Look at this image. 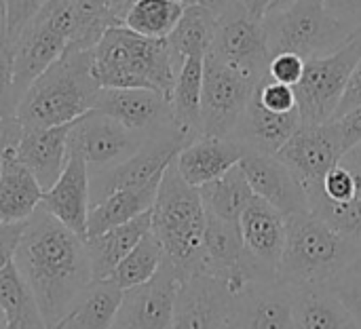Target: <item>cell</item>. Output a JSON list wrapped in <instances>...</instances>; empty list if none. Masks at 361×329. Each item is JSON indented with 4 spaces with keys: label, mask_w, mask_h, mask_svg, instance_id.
<instances>
[{
    "label": "cell",
    "mask_w": 361,
    "mask_h": 329,
    "mask_svg": "<svg viewBox=\"0 0 361 329\" xmlns=\"http://www.w3.org/2000/svg\"><path fill=\"white\" fill-rule=\"evenodd\" d=\"M184 146H186V139L180 135L176 127L150 135L142 144V148L133 156H129L125 163L91 175V205H95L97 201H102L104 197L116 190L140 188L161 178L167 165L176 159V154Z\"/></svg>",
    "instance_id": "9c48e42d"
},
{
    "label": "cell",
    "mask_w": 361,
    "mask_h": 329,
    "mask_svg": "<svg viewBox=\"0 0 361 329\" xmlns=\"http://www.w3.org/2000/svg\"><path fill=\"white\" fill-rule=\"evenodd\" d=\"M13 262L30 285L47 328L63 321L93 283L85 239L42 207L27 220Z\"/></svg>",
    "instance_id": "6da1fadb"
},
{
    "label": "cell",
    "mask_w": 361,
    "mask_h": 329,
    "mask_svg": "<svg viewBox=\"0 0 361 329\" xmlns=\"http://www.w3.org/2000/svg\"><path fill=\"white\" fill-rule=\"evenodd\" d=\"M150 226H152V211H144L142 216L121 226H114L97 237L85 239L93 281L110 279V275L121 264V260L142 241V237L150 230Z\"/></svg>",
    "instance_id": "d4e9b609"
},
{
    "label": "cell",
    "mask_w": 361,
    "mask_h": 329,
    "mask_svg": "<svg viewBox=\"0 0 361 329\" xmlns=\"http://www.w3.org/2000/svg\"><path fill=\"white\" fill-rule=\"evenodd\" d=\"M254 93L260 99V104L264 108L273 110V112H290V110H296L298 108L294 87L283 85V82H277V80H273L269 76L256 85Z\"/></svg>",
    "instance_id": "74e56055"
},
{
    "label": "cell",
    "mask_w": 361,
    "mask_h": 329,
    "mask_svg": "<svg viewBox=\"0 0 361 329\" xmlns=\"http://www.w3.org/2000/svg\"><path fill=\"white\" fill-rule=\"evenodd\" d=\"M197 4H201V6L207 8L216 19H220L222 15L231 13L233 8L241 6L243 0H197Z\"/></svg>",
    "instance_id": "bcb514c9"
},
{
    "label": "cell",
    "mask_w": 361,
    "mask_h": 329,
    "mask_svg": "<svg viewBox=\"0 0 361 329\" xmlns=\"http://www.w3.org/2000/svg\"><path fill=\"white\" fill-rule=\"evenodd\" d=\"M245 152V146L235 137L199 135L176 154L173 163L190 186L201 188L237 167Z\"/></svg>",
    "instance_id": "ffe728a7"
},
{
    "label": "cell",
    "mask_w": 361,
    "mask_h": 329,
    "mask_svg": "<svg viewBox=\"0 0 361 329\" xmlns=\"http://www.w3.org/2000/svg\"><path fill=\"white\" fill-rule=\"evenodd\" d=\"M275 4H277V0H243L245 11L256 19H262Z\"/></svg>",
    "instance_id": "c3c4849f"
},
{
    "label": "cell",
    "mask_w": 361,
    "mask_h": 329,
    "mask_svg": "<svg viewBox=\"0 0 361 329\" xmlns=\"http://www.w3.org/2000/svg\"><path fill=\"white\" fill-rule=\"evenodd\" d=\"M97 93L91 51H66L25 89L15 118L23 129L74 123L93 110Z\"/></svg>",
    "instance_id": "3957f363"
},
{
    "label": "cell",
    "mask_w": 361,
    "mask_h": 329,
    "mask_svg": "<svg viewBox=\"0 0 361 329\" xmlns=\"http://www.w3.org/2000/svg\"><path fill=\"white\" fill-rule=\"evenodd\" d=\"M150 230L161 241L165 260L176 268L180 281L203 273L205 205L201 190L190 186L171 161L161 178L152 205Z\"/></svg>",
    "instance_id": "277c9868"
},
{
    "label": "cell",
    "mask_w": 361,
    "mask_h": 329,
    "mask_svg": "<svg viewBox=\"0 0 361 329\" xmlns=\"http://www.w3.org/2000/svg\"><path fill=\"white\" fill-rule=\"evenodd\" d=\"M199 190L205 211L228 222H239L245 205L254 197L252 186L239 165L228 169L224 175L212 180L209 184L201 186Z\"/></svg>",
    "instance_id": "1f68e13d"
},
{
    "label": "cell",
    "mask_w": 361,
    "mask_h": 329,
    "mask_svg": "<svg viewBox=\"0 0 361 329\" xmlns=\"http://www.w3.org/2000/svg\"><path fill=\"white\" fill-rule=\"evenodd\" d=\"M241 237L247 254L273 277L286 247V216L260 197H252L239 218Z\"/></svg>",
    "instance_id": "d6986e66"
},
{
    "label": "cell",
    "mask_w": 361,
    "mask_h": 329,
    "mask_svg": "<svg viewBox=\"0 0 361 329\" xmlns=\"http://www.w3.org/2000/svg\"><path fill=\"white\" fill-rule=\"evenodd\" d=\"M93 110L146 137L173 129L171 99L152 89H102Z\"/></svg>",
    "instance_id": "9a60e30c"
},
{
    "label": "cell",
    "mask_w": 361,
    "mask_h": 329,
    "mask_svg": "<svg viewBox=\"0 0 361 329\" xmlns=\"http://www.w3.org/2000/svg\"><path fill=\"white\" fill-rule=\"evenodd\" d=\"M68 49V38L49 25L44 19L36 17L21 38L13 46V72H15V91L17 97L49 68L53 66Z\"/></svg>",
    "instance_id": "44dd1931"
},
{
    "label": "cell",
    "mask_w": 361,
    "mask_h": 329,
    "mask_svg": "<svg viewBox=\"0 0 361 329\" xmlns=\"http://www.w3.org/2000/svg\"><path fill=\"white\" fill-rule=\"evenodd\" d=\"M361 245L336 232L313 211L286 218V247L277 279L294 285H326L360 256Z\"/></svg>",
    "instance_id": "5b68a950"
},
{
    "label": "cell",
    "mask_w": 361,
    "mask_h": 329,
    "mask_svg": "<svg viewBox=\"0 0 361 329\" xmlns=\"http://www.w3.org/2000/svg\"><path fill=\"white\" fill-rule=\"evenodd\" d=\"M326 285L343 300V304L351 311V315L355 317L361 328V275L345 271L343 275H338Z\"/></svg>",
    "instance_id": "ab89813d"
},
{
    "label": "cell",
    "mask_w": 361,
    "mask_h": 329,
    "mask_svg": "<svg viewBox=\"0 0 361 329\" xmlns=\"http://www.w3.org/2000/svg\"><path fill=\"white\" fill-rule=\"evenodd\" d=\"M361 59V27L334 53L311 57L302 78L294 85L302 127L322 125L334 118L345 87Z\"/></svg>",
    "instance_id": "52a82bcc"
},
{
    "label": "cell",
    "mask_w": 361,
    "mask_h": 329,
    "mask_svg": "<svg viewBox=\"0 0 361 329\" xmlns=\"http://www.w3.org/2000/svg\"><path fill=\"white\" fill-rule=\"evenodd\" d=\"M104 4H106L108 13L112 15L114 23L116 25H123L125 23V17L131 11V6L135 4V0H104Z\"/></svg>",
    "instance_id": "7dc6e473"
},
{
    "label": "cell",
    "mask_w": 361,
    "mask_h": 329,
    "mask_svg": "<svg viewBox=\"0 0 361 329\" xmlns=\"http://www.w3.org/2000/svg\"><path fill=\"white\" fill-rule=\"evenodd\" d=\"M283 2H286V0H277V4H275V6H279V4H283ZM275 6H273V8H275Z\"/></svg>",
    "instance_id": "9f6ffc18"
},
{
    "label": "cell",
    "mask_w": 361,
    "mask_h": 329,
    "mask_svg": "<svg viewBox=\"0 0 361 329\" xmlns=\"http://www.w3.org/2000/svg\"><path fill=\"white\" fill-rule=\"evenodd\" d=\"M203 61H205V55L186 57L176 76L173 93H171L173 125L180 131V135L186 139V144L201 135Z\"/></svg>",
    "instance_id": "83f0119b"
},
{
    "label": "cell",
    "mask_w": 361,
    "mask_h": 329,
    "mask_svg": "<svg viewBox=\"0 0 361 329\" xmlns=\"http://www.w3.org/2000/svg\"><path fill=\"white\" fill-rule=\"evenodd\" d=\"M326 8L341 21L361 27V0H324Z\"/></svg>",
    "instance_id": "ee69618b"
},
{
    "label": "cell",
    "mask_w": 361,
    "mask_h": 329,
    "mask_svg": "<svg viewBox=\"0 0 361 329\" xmlns=\"http://www.w3.org/2000/svg\"><path fill=\"white\" fill-rule=\"evenodd\" d=\"M283 161L307 190V197L322 188L328 171L345 156L336 120L300 127L275 154Z\"/></svg>",
    "instance_id": "4fadbf2b"
},
{
    "label": "cell",
    "mask_w": 361,
    "mask_h": 329,
    "mask_svg": "<svg viewBox=\"0 0 361 329\" xmlns=\"http://www.w3.org/2000/svg\"><path fill=\"white\" fill-rule=\"evenodd\" d=\"M0 311L6 329H49L23 275L8 262L0 271Z\"/></svg>",
    "instance_id": "f546056e"
},
{
    "label": "cell",
    "mask_w": 361,
    "mask_h": 329,
    "mask_svg": "<svg viewBox=\"0 0 361 329\" xmlns=\"http://www.w3.org/2000/svg\"><path fill=\"white\" fill-rule=\"evenodd\" d=\"M91 72L102 89H152L171 99L180 70L167 38L112 25L91 51Z\"/></svg>",
    "instance_id": "7a4b0ae2"
},
{
    "label": "cell",
    "mask_w": 361,
    "mask_h": 329,
    "mask_svg": "<svg viewBox=\"0 0 361 329\" xmlns=\"http://www.w3.org/2000/svg\"><path fill=\"white\" fill-rule=\"evenodd\" d=\"M239 167L243 169L252 186V192L264 199L267 203H271L286 218L294 213L311 211L305 186L294 175V171L275 154L245 152Z\"/></svg>",
    "instance_id": "ac0fdd59"
},
{
    "label": "cell",
    "mask_w": 361,
    "mask_h": 329,
    "mask_svg": "<svg viewBox=\"0 0 361 329\" xmlns=\"http://www.w3.org/2000/svg\"><path fill=\"white\" fill-rule=\"evenodd\" d=\"M44 4H47V0H4L6 42L11 46H15V42L27 30V25L36 19V15L42 11Z\"/></svg>",
    "instance_id": "d590c367"
},
{
    "label": "cell",
    "mask_w": 361,
    "mask_h": 329,
    "mask_svg": "<svg viewBox=\"0 0 361 329\" xmlns=\"http://www.w3.org/2000/svg\"><path fill=\"white\" fill-rule=\"evenodd\" d=\"M294 329H361L351 311L328 285L296 287Z\"/></svg>",
    "instance_id": "484cf974"
},
{
    "label": "cell",
    "mask_w": 361,
    "mask_h": 329,
    "mask_svg": "<svg viewBox=\"0 0 361 329\" xmlns=\"http://www.w3.org/2000/svg\"><path fill=\"white\" fill-rule=\"evenodd\" d=\"M302 127L300 112H273L260 104L256 93H252L239 125L233 133L247 152H262V154H277L283 144Z\"/></svg>",
    "instance_id": "603a6c76"
},
{
    "label": "cell",
    "mask_w": 361,
    "mask_h": 329,
    "mask_svg": "<svg viewBox=\"0 0 361 329\" xmlns=\"http://www.w3.org/2000/svg\"><path fill=\"white\" fill-rule=\"evenodd\" d=\"M163 262H165L163 245L154 237V232L148 230L142 237V241L121 260V264L114 268L110 279L121 290H131V287H137V285L150 281L159 273Z\"/></svg>",
    "instance_id": "d6a6232c"
},
{
    "label": "cell",
    "mask_w": 361,
    "mask_h": 329,
    "mask_svg": "<svg viewBox=\"0 0 361 329\" xmlns=\"http://www.w3.org/2000/svg\"><path fill=\"white\" fill-rule=\"evenodd\" d=\"M146 139V135L127 129L112 116L91 110L74 123L68 146L76 148L85 156L89 173L93 175L125 163Z\"/></svg>",
    "instance_id": "8fae6325"
},
{
    "label": "cell",
    "mask_w": 361,
    "mask_h": 329,
    "mask_svg": "<svg viewBox=\"0 0 361 329\" xmlns=\"http://www.w3.org/2000/svg\"><path fill=\"white\" fill-rule=\"evenodd\" d=\"M336 125L341 129V137H343V148L345 154L361 144V106L353 108L351 112L343 114L341 118H336Z\"/></svg>",
    "instance_id": "b9f144b4"
},
{
    "label": "cell",
    "mask_w": 361,
    "mask_h": 329,
    "mask_svg": "<svg viewBox=\"0 0 361 329\" xmlns=\"http://www.w3.org/2000/svg\"><path fill=\"white\" fill-rule=\"evenodd\" d=\"M262 23L271 55L292 51L305 59L334 53L360 30L336 19L324 0H286Z\"/></svg>",
    "instance_id": "8992f818"
},
{
    "label": "cell",
    "mask_w": 361,
    "mask_h": 329,
    "mask_svg": "<svg viewBox=\"0 0 361 329\" xmlns=\"http://www.w3.org/2000/svg\"><path fill=\"white\" fill-rule=\"evenodd\" d=\"M0 329H6V321H4V315H2V311H0Z\"/></svg>",
    "instance_id": "f5cc1de1"
},
{
    "label": "cell",
    "mask_w": 361,
    "mask_h": 329,
    "mask_svg": "<svg viewBox=\"0 0 361 329\" xmlns=\"http://www.w3.org/2000/svg\"><path fill=\"white\" fill-rule=\"evenodd\" d=\"M17 91L13 72V46L4 40L0 44V123L15 118L17 114Z\"/></svg>",
    "instance_id": "8d00e7d4"
},
{
    "label": "cell",
    "mask_w": 361,
    "mask_h": 329,
    "mask_svg": "<svg viewBox=\"0 0 361 329\" xmlns=\"http://www.w3.org/2000/svg\"><path fill=\"white\" fill-rule=\"evenodd\" d=\"M21 135V125L17 118H11V120H4L0 123V167H2V152L8 144H17Z\"/></svg>",
    "instance_id": "f6af8a7d"
},
{
    "label": "cell",
    "mask_w": 361,
    "mask_h": 329,
    "mask_svg": "<svg viewBox=\"0 0 361 329\" xmlns=\"http://www.w3.org/2000/svg\"><path fill=\"white\" fill-rule=\"evenodd\" d=\"M61 325H63V321H59L57 325H53V328H49V329H61Z\"/></svg>",
    "instance_id": "11a10c76"
},
{
    "label": "cell",
    "mask_w": 361,
    "mask_h": 329,
    "mask_svg": "<svg viewBox=\"0 0 361 329\" xmlns=\"http://www.w3.org/2000/svg\"><path fill=\"white\" fill-rule=\"evenodd\" d=\"M357 106H361V59L357 61L355 70L351 72V78H349V82H347V87H345V93H343V97H341V104H338L336 114H334L332 120L341 118L343 114L351 112V110L357 108Z\"/></svg>",
    "instance_id": "7bdbcfd3"
},
{
    "label": "cell",
    "mask_w": 361,
    "mask_h": 329,
    "mask_svg": "<svg viewBox=\"0 0 361 329\" xmlns=\"http://www.w3.org/2000/svg\"><path fill=\"white\" fill-rule=\"evenodd\" d=\"M343 161H347V163H353V165H357L361 167V144H357L355 148H351L345 156H343Z\"/></svg>",
    "instance_id": "681fc988"
},
{
    "label": "cell",
    "mask_w": 361,
    "mask_h": 329,
    "mask_svg": "<svg viewBox=\"0 0 361 329\" xmlns=\"http://www.w3.org/2000/svg\"><path fill=\"white\" fill-rule=\"evenodd\" d=\"M178 287L180 277L165 260L150 281L123 292L112 329H171Z\"/></svg>",
    "instance_id": "5bb4252c"
},
{
    "label": "cell",
    "mask_w": 361,
    "mask_h": 329,
    "mask_svg": "<svg viewBox=\"0 0 361 329\" xmlns=\"http://www.w3.org/2000/svg\"><path fill=\"white\" fill-rule=\"evenodd\" d=\"M6 40V13H4V0H0V44Z\"/></svg>",
    "instance_id": "f907efd6"
},
{
    "label": "cell",
    "mask_w": 361,
    "mask_h": 329,
    "mask_svg": "<svg viewBox=\"0 0 361 329\" xmlns=\"http://www.w3.org/2000/svg\"><path fill=\"white\" fill-rule=\"evenodd\" d=\"M349 273H355V275H361V249H360V256L355 258V262L347 268Z\"/></svg>",
    "instance_id": "816d5d0a"
},
{
    "label": "cell",
    "mask_w": 361,
    "mask_h": 329,
    "mask_svg": "<svg viewBox=\"0 0 361 329\" xmlns=\"http://www.w3.org/2000/svg\"><path fill=\"white\" fill-rule=\"evenodd\" d=\"M17 144H8L2 152L0 167V224L25 222L40 207L42 186L34 173L19 161Z\"/></svg>",
    "instance_id": "cb8c5ba5"
},
{
    "label": "cell",
    "mask_w": 361,
    "mask_h": 329,
    "mask_svg": "<svg viewBox=\"0 0 361 329\" xmlns=\"http://www.w3.org/2000/svg\"><path fill=\"white\" fill-rule=\"evenodd\" d=\"M343 163L349 165L355 173L357 190H355L353 199H349L345 203H334V201H328L322 192H311L309 209L315 216H319L326 224H330L336 232H341L343 237L361 245V167L347 163V161H343Z\"/></svg>",
    "instance_id": "836d02e7"
},
{
    "label": "cell",
    "mask_w": 361,
    "mask_h": 329,
    "mask_svg": "<svg viewBox=\"0 0 361 329\" xmlns=\"http://www.w3.org/2000/svg\"><path fill=\"white\" fill-rule=\"evenodd\" d=\"M123 292L112 279L93 281L66 315L61 329H112Z\"/></svg>",
    "instance_id": "f1b7e54d"
},
{
    "label": "cell",
    "mask_w": 361,
    "mask_h": 329,
    "mask_svg": "<svg viewBox=\"0 0 361 329\" xmlns=\"http://www.w3.org/2000/svg\"><path fill=\"white\" fill-rule=\"evenodd\" d=\"M209 53L256 80L269 76L271 51L264 23L252 17L243 4L218 19Z\"/></svg>",
    "instance_id": "30bf717a"
},
{
    "label": "cell",
    "mask_w": 361,
    "mask_h": 329,
    "mask_svg": "<svg viewBox=\"0 0 361 329\" xmlns=\"http://www.w3.org/2000/svg\"><path fill=\"white\" fill-rule=\"evenodd\" d=\"M184 8L186 4L178 0H135L123 25L146 38H167L182 19Z\"/></svg>",
    "instance_id": "e575fe53"
},
{
    "label": "cell",
    "mask_w": 361,
    "mask_h": 329,
    "mask_svg": "<svg viewBox=\"0 0 361 329\" xmlns=\"http://www.w3.org/2000/svg\"><path fill=\"white\" fill-rule=\"evenodd\" d=\"M91 205V173L85 156L68 146V161L57 182L44 190L40 207L63 226L87 239V218Z\"/></svg>",
    "instance_id": "e0dca14e"
},
{
    "label": "cell",
    "mask_w": 361,
    "mask_h": 329,
    "mask_svg": "<svg viewBox=\"0 0 361 329\" xmlns=\"http://www.w3.org/2000/svg\"><path fill=\"white\" fill-rule=\"evenodd\" d=\"M237 294L224 279L197 273L180 281L171 329H226L233 321Z\"/></svg>",
    "instance_id": "7c38bea8"
},
{
    "label": "cell",
    "mask_w": 361,
    "mask_h": 329,
    "mask_svg": "<svg viewBox=\"0 0 361 329\" xmlns=\"http://www.w3.org/2000/svg\"><path fill=\"white\" fill-rule=\"evenodd\" d=\"M294 296L296 287L279 279L247 283L228 329H294Z\"/></svg>",
    "instance_id": "2e32d148"
},
{
    "label": "cell",
    "mask_w": 361,
    "mask_h": 329,
    "mask_svg": "<svg viewBox=\"0 0 361 329\" xmlns=\"http://www.w3.org/2000/svg\"><path fill=\"white\" fill-rule=\"evenodd\" d=\"M161 178H157L140 188L116 190V192L104 197L102 201H97L95 205H91L89 218H87V239L97 237L114 226H121V224L142 216L144 211H150L154 205L157 192H159Z\"/></svg>",
    "instance_id": "4316f807"
},
{
    "label": "cell",
    "mask_w": 361,
    "mask_h": 329,
    "mask_svg": "<svg viewBox=\"0 0 361 329\" xmlns=\"http://www.w3.org/2000/svg\"><path fill=\"white\" fill-rule=\"evenodd\" d=\"M305 63L307 59L300 57L298 53H292V51L275 53L271 55V61H269V78L294 87L302 78Z\"/></svg>",
    "instance_id": "f35d334b"
},
{
    "label": "cell",
    "mask_w": 361,
    "mask_h": 329,
    "mask_svg": "<svg viewBox=\"0 0 361 329\" xmlns=\"http://www.w3.org/2000/svg\"><path fill=\"white\" fill-rule=\"evenodd\" d=\"M226 329H228V328H226Z\"/></svg>",
    "instance_id": "6f0895ef"
},
{
    "label": "cell",
    "mask_w": 361,
    "mask_h": 329,
    "mask_svg": "<svg viewBox=\"0 0 361 329\" xmlns=\"http://www.w3.org/2000/svg\"><path fill=\"white\" fill-rule=\"evenodd\" d=\"M74 123L55 125V127H36V129L21 127V135L17 139L15 152L19 161L34 173L42 190H49L66 167L68 139Z\"/></svg>",
    "instance_id": "7402d4cb"
},
{
    "label": "cell",
    "mask_w": 361,
    "mask_h": 329,
    "mask_svg": "<svg viewBox=\"0 0 361 329\" xmlns=\"http://www.w3.org/2000/svg\"><path fill=\"white\" fill-rule=\"evenodd\" d=\"M258 82L207 51L203 61L201 135L233 137Z\"/></svg>",
    "instance_id": "ba28073f"
},
{
    "label": "cell",
    "mask_w": 361,
    "mask_h": 329,
    "mask_svg": "<svg viewBox=\"0 0 361 329\" xmlns=\"http://www.w3.org/2000/svg\"><path fill=\"white\" fill-rule=\"evenodd\" d=\"M178 2H184L186 6H188V4H197V0H178Z\"/></svg>",
    "instance_id": "db71d44e"
},
{
    "label": "cell",
    "mask_w": 361,
    "mask_h": 329,
    "mask_svg": "<svg viewBox=\"0 0 361 329\" xmlns=\"http://www.w3.org/2000/svg\"><path fill=\"white\" fill-rule=\"evenodd\" d=\"M25 224H27V220L15 222V224H0V271L8 262H13L19 241L23 237V230H25Z\"/></svg>",
    "instance_id": "60d3db41"
},
{
    "label": "cell",
    "mask_w": 361,
    "mask_h": 329,
    "mask_svg": "<svg viewBox=\"0 0 361 329\" xmlns=\"http://www.w3.org/2000/svg\"><path fill=\"white\" fill-rule=\"evenodd\" d=\"M218 19L203 8L201 4H188L184 8L182 19L173 27V32L167 36L173 61L178 70L182 68L184 59L190 55H207L214 42Z\"/></svg>",
    "instance_id": "4dcf8cb0"
}]
</instances>
